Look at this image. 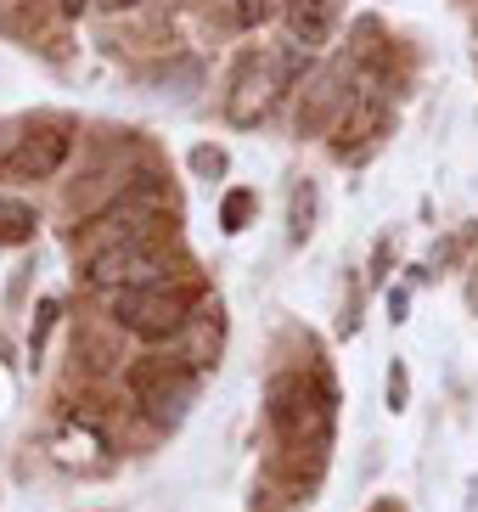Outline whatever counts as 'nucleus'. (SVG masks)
<instances>
[{
  "instance_id": "nucleus-1",
  "label": "nucleus",
  "mask_w": 478,
  "mask_h": 512,
  "mask_svg": "<svg viewBox=\"0 0 478 512\" xmlns=\"http://www.w3.org/2000/svg\"><path fill=\"white\" fill-rule=\"evenodd\" d=\"M270 428L293 451H327L332 439V383L321 372H282L270 383Z\"/></svg>"
},
{
  "instance_id": "nucleus-18",
  "label": "nucleus",
  "mask_w": 478,
  "mask_h": 512,
  "mask_svg": "<svg viewBox=\"0 0 478 512\" xmlns=\"http://www.w3.org/2000/svg\"><path fill=\"white\" fill-rule=\"evenodd\" d=\"M85 6H96V0H62V12H68V17H79Z\"/></svg>"
},
{
  "instance_id": "nucleus-15",
  "label": "nucleus",
  "mask_w": 478,
  "mask_h": 512,
  "mask_svg": "<svg viewBox=\"0 0 478 512\" xmlns=\"http://www.w3.org/2000/svg\"><path fill=\"white\" fill-rule=\"evenodd\" d=\"M192 169H197V175H220V169H225V152H220V147H197V152H192Z\"/></svg>"
},
{
  "instance_id": "nucleus-6",
  "label": "nucleus",
  "mask_w": 478,
  "mask_h": 512,
  "mask_svg": "<svg viewBox=\"0 0 478 512\" xmlns=\"http://www.w3.org/2000/svg\"><path fill=\"white\" fill-rule=\"evenodd\" d=\"M394 124V102H389V85L377 74H366L355 85V96H349L344 119H338V136H332V152L338 158H366V152L377 147V141L389 136Z\"/></svg>"
},
{
  "instance_id": "nucleus-14",
  "label": "nucleus",
  "mask_w": 478,
  "mask_h": 512,
  "mask_svg": "<svg viewBox=\"0 0 478 512\" xmlns=\"http://www.w3.org/2000/svg\"><path fill=\"white\" fill-rule=\"evenodd\" d=\"M405 400H411V377H405L400 361H394L389 366V411H405Z\"/></svg>"
},
{
  "instance_id": "nucleus-13",
  "label": "nucleus",
  "mask_w": 478,
  "mask_h": 512,
  "mask_svg": "<svg viewBox=\"0 0 478 512\" xmlns=\"http://www.w3.org/2000/svg\"><path fill=\"white\" fill-rule=\"evenodd\" d=\"M254 203L259 197L248 192V186H237V192H225V203H220V226L237 237V231H248V220H254Z\"/></svg>"
},
{
  "instance_id": "nucleus-2",
  "label": "nucleus",
  "mask_w": 478,
  "mask_h": 512,
  "mask_svg": "<svg viewBox=\"0 0 478 512\" xmlns=\"http://www.w3.org/2000/svg\"><path fill=\"white\" fill-rule=\"evenodd\" d=\"M197 304H203V287L192 282H147V287H130V293H113V321L135 338H180V332L197 321Z\"/></svg>"
},
{
  "instance_id": "nucleus-3",
  "label": "nucleus",
  "mask_w": 478,
  "mask_h": 512,
  "mask_svg": "<svg viewBox=\"0 0 478 512\" xmlns=\"http://www.w3.org/2000/svg\"><path fill=\"white\" fill-rule=\"evenodd\" d=\"M175 214V203H169L164 181H135L124 186L113 203H107L96 220L85 226V248L96 254V248H113V242H147V237H164V220Z\"/></svg>"
},
{
  "instance_id": "nucleus-10",
  "label": "nucleus",
  "mask_w": 478,
  "mask_h": 512,
  "mask_svg": "<svg viewBox=\"0 0 478 512\" xmlns=\"http://www.w3.org/2000/svg\"><path fill=\"white\" fill-rule=\"evenodd\" d=\"M282 17H287V34H293V46L299 51H315L327 46L332 34V0H282Z\"/></svg>"
},
{
  "instance_id": "nucleus-4",
  "label": "nucleus",
  "mask_w": 478,
  "mask_h": 512,
  "mask_svg": "<svg viewBox=\"0 0 478 512\" xmlns=\"http://www.w3.org/2000/svg\"><path fill=\"white\" fill-rule=\"evenodd\" d=\"M164 271H169V242L147 237V242H113V248H96V254L85 259L79 282L96 287V293H130V287L164 282Z\"/></svg>"
},
{
  "instance_id": "nucleus-12",
  "label": "nucleus",
  "mask_w": 478,
  "mask_h": 512,
  "mask_svg": "<svg viewBox=\"0 0 478 512\" xmlns=\"http://www.w3.org/2000/svg\"><path fill=\"white\" fill-rule=\"evenodd\" d=\"M34 209L29 203H17V197H0V248H17V242L34 237Z\"/></svg>"
},
{
  "instance_id": "nucleus-17",
  "label": "nucleus",
  "mask_w": 478,
  "mask_h": 512,
  "mask_svg": "<svg viewBox=\"0 0 478 512\" xmlns=\"http://www.w3.org/2000/svg\"><path fill=\"white\" fill-rule=\"evenodd\" d=\"M102 12H130V6H141V0H96Z\"/></svg>"
},
{
  "instance_id": "nucleus-16",
  "label": "nucleus",
  "mask_w": 478,
  "mask_h": 512,
  "mask_svg": "<svg viewBox=\"0 0 478 512\" xmlns=\"http://www.w3.org/2000/svg\"><path fill=\"white\" fill-rule=\"evenodd\" d=\"M270 12H276L270 0H242V6H237V23H242V29H254V23H265Z\"/></svg>"
},
{
  "instance_id": "nucleus-11",
  "label": "nucleus",
  "mask_w": 478,
  "mask_h": 512,
  "mask_svg": "<svg viewBox=\"0 0 478 512\" xmlns=\"http://www.w3.org/2000/svg\"><path fill=\"white\" fill-rule=\"evenodd\" d=\"M315 220H321V192H315V181H299V186H293V197H287V237L310 242Z\"/></svg>"
},
{
  "instance_id": "nucleus-9",
  "label": "nucleus",
  "mask_w": 478,
  "mask_h": 512,
  "mask_svg": "<svg viewBox=\"0 0 478 512\" xmlns=\"http://www.w3.org/2000/svg\"><path fill=\"white\" fill-rule=\"evenodd\" d=\"M68 164V136L62 130H29V136H17V147L0 158V169L6 175H17V181H51L57 169Z\"/></svg>"
},
{
  "instance_id": "nucleus-7",
  "label": "nucleus",
  "mask_w": 478,
  "mask_h": 512,
  "mask_svg": "<svg viewBox=\"0 0 478 512\" xmlns=\"http://www.w3.org/2000/svg\"><path fill=\"white\" fill-rule=\"evenodd\" d=\"M130 394H135V406H147V417L180 422L186 406L197 400V372L186 361H135L130 366Z\"/></svg>"
},
{
  "instance_id": "nucleus-8",
  "label": "nucleus",
  "mask_w": 478,
  "mask_h": 512,
  "mask_svg": "<svg viewBox=\"0 0 478 512\" xmlns=\"http://www.w3.org/2000/svg\"><path fill=\"white\" fill-rule=\"evenodd\" d=\"M349 74L338 68V62H321L310 79H304V91H299V113H293V130L299 136H327L332 124L344 119V107H349Z\"/></svg>"
},
{
  "instance_id": "nucleus-5",
  "label": "nucleus",
  "mask_w": 478,
  "mask_h": 512,
  "mask_svg": "<svg viewBox=\"0 0 478 512\" xmlns=\"http://www.w3.org/2000/svg\"><path fill=\"white\" fill-rule=\"evenodd\" d=\"M282 91H287L282 62L265 57V51H248L237 62V74H231V91H225V119L237 124V130H254V124H265L276 113Z\"/></svg>"
}]
</instances>
